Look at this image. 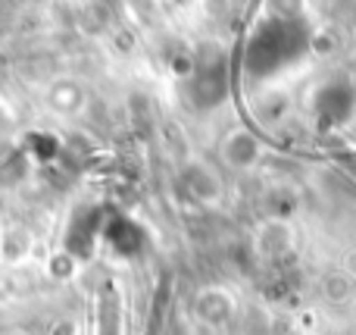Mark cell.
I'll return each instance as SVG.
<instances>
[{
	"label": "cell",
	"instance_id": "obj_1",
	"mask_svg": "<svg viewBox=\"0 0 356 335\" xmlns=\"http://www.w3.org/2000/svg\"><path fill=\"white\" fill-rule=\"evenodd\" d=\"M222 154H225V160L232 166H253L259 157V141L253 135H247V132H234V135L225 138Z\"/></svg>",
	"mask_w": 356,
	"mask_h": 335
}]
</instances>
